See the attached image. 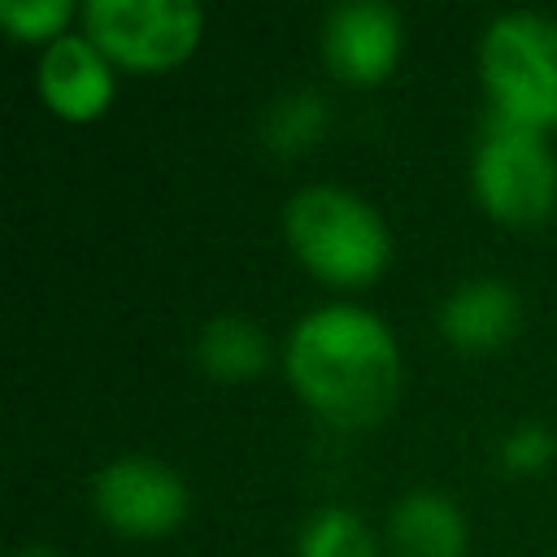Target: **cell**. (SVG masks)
I'll return each mask as SVG.
<instances>
[{"instance_id": "cell-1", "label": "cell", "mask_w": 557, "mask_h": 557, "mask_svg": "<svg viewBox=\"0 0 557 557\" xmlns=\"http://www.w3.org/2000/svg\"><path fill=\"white\" fill-rule=\"evenodd\" d=\"M283 366L296 396L339 431L374 426L400 392L396 339L387 322L361 305H326L300 318Z\"/></svg>"}, {"instance_id": "cell-2", "label": "cell", "mask_w": 557, "mask_h": 557, "mask_svg": "<svg viewBox=\"0 0 557 557\" xmlns=\"http://www.w3.org/2000/svg\"><path fill=\"white\" fill-rule=\"evenodd\" d=\"M296 261L331 287H366L387 270L392 235L374 205L344 187H305L283 209Z\"/></svg>"}, {"instance_id": "cell-3", "label": "cell", "mask_w": 557, "mask_h": 557, "mask_svg": "<svg viewBox=\"0 0 557 557\" xmlns=\"http://www.w3.org/2000/svg\"><path fill=\"white\" fill-rule=\"evenodd\" d=\"M479 74L492 113L531 131L557 126V22L544 13H500L479 44Z\"/></svg>"}, {"instance_id": "cell-4", "label": "cell", "mask_w": 557, "mask_h": 557, "mask_svg": "<svg viewBox=\"0 0 557 557\" xmlns=\"http://www.w3.org/2000/svg\"><path fill=\"white\" fill-rule=\"evenodd\" d=\"M470 187L487 218L505 226H540L557 209V157L544 131L487 113L474 144Z\"/></svg>"}, {"instance_id": "cell-5", "label": "cell", "mask_w": 557, "mask_h": 557, "mask_svg": "<svg viewBox=\"0 0 557 557\" xmlns=\"http://www.w3.org/2000/svg\"><path fill=\"white\" fill-rule=\"evenodd\" d=\"M205 13L191 0H87V39L122 70L165 74L183 65L200 44Z\"/></svg>"}, {"instance_id": "cell-6", "label": "cell", "mask_w": 557, "mask_h": 557, "mask_svg": "<svg viewBox=\"0 0 557 557\" xmlns=\"http://www.w3.org/2000/svg\"><path fill=\"white\" fill-rule=\"evenodd\" d=\"M91 505L109 531L126 540H157L187 518V487L152 457H117L96 474Z\"/></svg>"}, {"instance_id": "cell-7", "label": "cell", "mask_w": 557, "mask_h": 557, "mask_svg": "<svg viewBox=\"0 0 557 557\" xmlns=\"http://www.w3.org/2000/svg\"><path fill=\"white\" fill-rule=\"evenodd\" d=\"M322 57L326 70L344 83L374 87L383 83L400 61V17L392 4L357 0L331 9L322 26Z\"/></svg>"}, {"instance_id": "cell-8", "label": "cell", "mask_w": 557, "mask_h": 557, "mask_svg": "<svg viewBox=\"0 0 557 557\" xmlns=\"http://www.w3.org/2000/svg\"><path fill=\"white\" fill-rule=\"evenodd\" d=\"M39 96L65 122H91L113 100V61L87 35H61L39 57Z\"/></svg>"}, {"instance_id": "cell-9", "label": "cell", "mask_w": 557, "mask_h": 557, "mask_svg": "<svg viewBox=\"0 0 557 557\" xmlns=\"http://www.w3.org/2000/svg\"><path fill=\"white\" fill-rule=\"evenodd\" d=\"M518 296L500 278H470L440 305V335L457 352H496L518 331Z\"/></svg>"}, {"instance_id": "cell-10", "label": "cell", "mask_w": 557, "mask_h": 557, "mask_svg": "<svg viewBox=\"0 0 557 557\" xmlns=\"http://www.w3.org/2000/svg\"><path fill=\"white\" fill-rule=\"evenodd\" d=\"M387 557H466L461 509L431 487L400 496L387 518Z\"/></svg>"}, {"instance_id": "cell-11", "label": "cell", "mask_w": 557, "mask_h": 557, "mask_svg": "<svg viewBox=\"0 0 557 557\" xmlns=\"http://www.w3.org/2000/svg\"><path fill=\"white\" fill-rule=\"evenodd\" d=\"M196 361L205 374L222 383H239L270 366V339L248 318H213L196 339Z\"/></svg>"}, {"instance_id": "cell-12", "label": "cell", "mask_w": 557, "mask_h": 557, "mask_svg": "<svg viewBox=\"0 0 557 557\" xmlns=\"http://www.w3.org/2000/svg\"><path fill=\"white\" fill-rule=\"evenodd\" d=\"M296 557H379V540L357 509L326 505L300 527Z\"/></svg>"}, {"instance_id": "cell-13", "label": "cell", "mask_w": 557, "mask_h": 557, "mask_svg": "<svg viewBox=\"0 0 557 557\" xmlns=\"http://www.w3.org/2000/svg\"><path fill=\"white\" fill-rule=\"evenodd\" d=\"M70 17V0H0V22L17 44H57Z\"/></svg>"}, {"instance_id": "cell-14", "label": "cell", "mask_w": 557, "mask_h": 557, "mask_svg": "<svg viewBox=\"0 0 557 557\" xmlns=\"http://www.w3.org/2000/svg\"><path fill=\"white\" fill-rule=\"evenodd\" d=\"M322 100L318 96H309V91H296V96H283V100H274V109H270V144L274 148H283V152H296V148H309V144H318V135H322Z\"/></svg>"}, {"instance_id": "cell-15", "label": "cell", "mask_w": 557, "mask_h": 557, "mask_svg": "<svg viewBox=\"0 0 557 557\" xmlns=\"http://www.w3.org/2000/svg\"><path fill=\"white\" fill-rule=\"evenodd\" d=\"M553 457H557V440H553V431L540 426V422H522V426L509 431L505 444H500V466H505L509 474H540Z\"/></svg>"}, {"instance_id": "cell-16", "label": "cell", "mask_w": 557, "mask_h": 557, "mask_svg": "<svg viewBox=\"0 0 557 557\" xmlns=\"http://www.w3.org/2000/svg\"><path fill=\"white\" fill-rule=\"evenodd\" d=\"M13 557H61L57 548H48V544H26V548H17Z\"/></svg>"}]
</instances>
